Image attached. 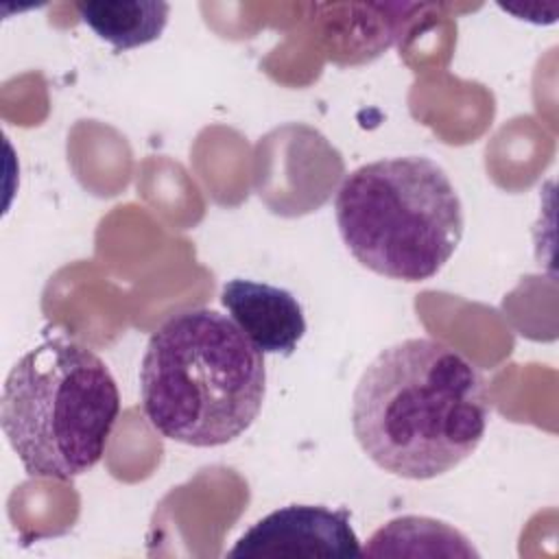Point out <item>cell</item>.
I'll list each match as a JSON object with an SVG mask.
<instances>
[{"label": "cell", "instance_id": "cell-2", "mask_svg": "<svg viewBox=\"0 0 559 559\" xmlns=\"http://www.w3.org/2000/svg\"><path fill=\"white\" fill-rule=\"evenodd\" d=\"M264 395V354L218 310L173 314L146 343L140 365L142 411L170 441L225 445L251 428Z\"/></svg>", "mask_w": 559, "mask_h": 559}, {"label": "cell", "instance_id": "cell-6", "mask_svg": "<svg viewBox=\"0 0 559 559\" xmlns=\"http://www.w3.org/2000/svg\"><path fill=\"white\" fill-rule=\"evenodd\" d=\"M221 301L262 354L290 356L306 334L301 304L286 288L234 277L223 284Z\"/></svg>", "mask_w": 559, "mask_h": 559}, {"label": "cell", "instance_id": "cell-1", "mask_svg": "<svg viewBox=\"0 0 559 559\" xmlns=\"http://www.w3.org/2000/svg\"><path fill=\"white\" fill-rule=\"evenodd\" d=\"M487 419L483 373L437 338H406L382 349L352 397V428L362 452L408 480L459 467L480 445Z\"/></svg>", "mask_w": 559, "mask_h": 559}, {"label": "cell", "instance_id": "cell-4", "mask_svg": "<svg viewBox=\"0 0 559 559\" xmlns=\"http://www.w3.org/2000/svg\"><path fill=\"white\" fill-rule=\"evenodd\" d=\"M349 253L400 282L435 277L463 238V203L448 173L424 155L386 157L352 170L334 199Z\"/></svg>", "mask_w": 559, "mask_h": 559}, {"label": "cell", "instance_id": "cell-5", "mask_svg": "<svg viewBox=\"0 0 559 559\" xmlns=\"http://www.w3.org/2000/svg\"><path fill=\"white\" fill-rule=\"evenodd\" d=\"M358 535L349 511L323 504L282 507L247 528L229 557H356Z\"/></svg>", "mask_w": 559, "mask_h": 559}, {"label": "cell", "instance_id": "cell-7", "mask_svg": "<svg viewBox=\"0 0 559 559\" xmlns=\"http://www.w3.org/2000/svg\"><path fill=\"white\" fill-rule=\"evenodd\" d=\"M81 20L116 50H131L155 41L168 24L170 7L157 0L79 2Z\"/></svg>", "mask_w": 559, "mask_h": 559}, {"label": "cell", "instance_id": "cell-3", "mask_svg": "<svg viewBox=\"0 0 559 559\" xmlns=\"http://www.w3.org/2000/svg\"><path fill=\"white\" fill-rule=\"evenodd\" d=\"M120 415L118 384L90 347L48 338L9 371L0 400L7 441L33 478L70 480L105 454Z\"/></svg>", "mask_w": 559, "mask_h": 559}]
</instances>
